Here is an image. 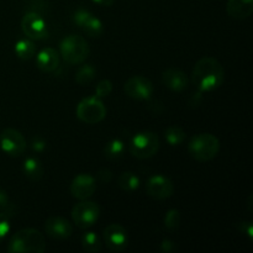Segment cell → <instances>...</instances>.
I'll return each instance as SVG.
<instances>
[{"mask_svg":"<svg viewBox=\"0 0 253 253\" xmlns=\"http://www.w3.org/2000/svg\"><path fill=\"white\" fill-rule=\"evenodd\" d=\"M192 79L200 93L212 91L224 83L225 69L214 57H203L193 68Z\"/></svg>","mask_w":253,"mask_h":253,"instance_id":"1","label":"cell"},{"mask_svg":"<svg viewBox=\"0 0 253 253\" xmlns=\"http://www.w3.org/2000/svg\"><path fill=\"white\" fill-rule=\"evenodd\" d=\"M46 250V240L42 232L36 229H22L15 232L9 240L7 252L11 253H42Z\"/></svg>","mask_w":253,"mask_h":253,"instance_id":"2","label":"cell"},{"mask_svg":"<svg viewBox=\"0 0 253 253\" xmlns=\"http://www.w3.org/2000/svg\"><path fill=\"white\" fill-rule=\"evenodd\" d=\"M220 141L209 132L198 133L188 143V152L198 162H208L219 155Z\"/></svg>","mask_w":253,"mask_h":253,"instance_id":"3","label":"cell"},{"mask_svg":"<svg viewBox=\"0 0 253 253\" xmlns=\"http://www.w3.org/2000/svg\"><path fill=\"white\" fill-rule=\"evenodd\" d=\"M59 52L61 56L67 63L69 64H81L88 58L90 53V48L83 36L79 35H68L62 40L59 44Z\"/></svg>","mask_w":253,"mask_h":253,"instance_id":"4","label":"cell"},{"mask_svg":"<svg viewBox=\"0 0 253 253\" xmlns=\"http://www.w3.org/2000/svg\"><path fill=\"white\" fill-rule=\"evenodd\" d=\"M160 150V138L155 132L142 131L136 133L130 142V152L138 160H148Z\"/></svg>","mask_w":253,"mask_h":253,"instance_id":"5","label":"cell"},{"mask_svg":"<svg viewBox=\"0 0 253 253\" xmlns=\"http://www.w3.org/2000/svg\"><path fill=\"white\" fill-rule=\"evenodd\" d=\"M106 116V108L100 98L90 96L79 101L77 106V118L83 123L93 125L103 121Z\"/></svg>","mask_w":253,"mask_h":253,"instance_id":"6","label":"cell"},{"mask_svg":"<svg viewBox=\"0 0 253 253\" xmlns=\"http://www.w3.org/2000/svg\"><path fill=\"white\" fill-rule=\"evenodd\" d=\"M100 216V208L95 202L81 200L72 209V220L79 229H89L98 221Z\"/></svg>","mask_w":253,"mask_h":253,"instance_id":"7","label":"cell"},{"mask_svg":"<svg viewBox=\"0 0 253 253\" xmlns=\"http://www.w3.org/2000/svg\"><path fill=\"white\" fill-rule=\"evenodd\" d=\"M0 147L11 157H20L27 148L25 137L15 128H4L0 133Z\"/></svg>","mask_w":253,"mask_h":253,"instance_id":"8","label":"cell"},{"mask_svg":"<svg viewBox=\"0 0 253 253\" xmlns=\"http://www.w3.org/2000/svg\"><path fill=\"white\" fill-rule=\"evenodd\" d=\"M124 91L126 95L135 100H148L152 98L155 91L153 84L147 77L135 76L128 78L124 84Z\"/></svg>","mask_w":253,"mask_h":253,"instance_id":"9","label":"cell"},{"mask_svg":"<svg viewBox=\"0 0 253 253\" xmlns=\"http://www.w3.org/2000/svg\"><path fill=\"white\" fill-rule=\"evenodd\" d=\"M21 30L30 40L40 41V40L47 39L48 36V30H47L43 16L36 12H26L24 15L21 20Z\"/></svg>","mask_w":253,"mask_h":253,"instance_id":"10","label":"cell"},{"mask_svg":"<svg viewBox=\"0 0 253 253\" xmlns=\"http://www.w3.org/2000/svg\"><path fill=\"white\" fill-rule=\"evenodd\" d=\"M146 193L151 198L157 200H166L170 198L174 193V184L169 178L165 175L156 174L147 179L145 184Z\"/></svg>","mask_w":253,"mask_h":253,"instance_id":"11","label":"cell"},{"mask_svg":"<svg viewBox=\"0 0 253 253\" xmlns=\"http://www.w3.org/2000/svg\"><path fill=\"white\" fill-rule=\"evenodd\" d=\"M103 239L105 246L113 252H121L127 247L128 235L125 227L119 224H110L104 229Z\"/></svg>","mask_w":253,"mask_h":253,"instance_id":"12","label":"cell"},{"mask_svg":"<svg viewBox=\"0 0 253 253\" xmlns=\"http://www.w3.org/2000/svg\"><path fill=\"white\" fill-rule=\"evenodd\" d=\"M69 190L73 198L78 200H85L95 193L96 179L89 173H81L73 178Z\"/></svg>","mask_w":253,"mask_h":253,"instance_id":"13","label":"cell"},{"mask_svg":"<svg viewBox=\"0 0 253 253\" xmlns=\"http://www.w3.org/2000/svg\"><path fill=\"white\" fill-rule=\"evenodd\" d=\"M44 232L54 240L69 239L73 234V226L67 219L61 216L48 217L44 222Z\"/></svg>","mask_w":253,"mask_h":253,"instance_id":"14","label":"cell"},{"mask_svg":"<svg viewBox=\"0 0 253 253\" xmlns=\"http://www.w3.org/2000/svg\"><path fill=\"white\" fill-rule=\"evenodd\" d=\"M162 82L169 90L180 93L185 90L189 84L187 74L177 68H168L162 73Z\"/></svg>","mask_w":253,"mask_h":253,"instance_id":"15","label":"cell"},{"mask_svg":"<svg viewBox=\"0 0 253 253\" xmlns=\"http://www.w3.org/2000/svg\"><path fill=\"white\" fill-rule=\"evenodd\" d=\"M36 64L42 72H46V73L54 72L59 66L58 52L51 47L42 48L36 56Z\"/></svg>","mask_w":253,"mask_h":253,"instance_id":"16","label":"cell"},{"mask_svg":"<svg viewBox=\"0 0 253 253\" xmlns=\"http://www.w3.org/2000/svg\"><path fill=\"white\" fill-rule=\"evenodd\" d=\"M226 11L227 15L235 20L247 19L253 12V0H229Z\"/></svg>","mask_w":253,"mask_h":253,"instance_id":"17","label":"cell"},{"mask_svg":"<svg viewBox=\"0 0 253 253\" xmlns=\"http://www.w3.org/2000/svg\"><path fill=\"white\" fill-rule=\"evenodd\" d=\"M22 172H24L25 177L31 182H39L43 177V166L41 165L37 158L29 157L24 161L22 165Z\"/></svg>","mask_w":253,"mask_h":253,"instance_id":"18","label":"cell"},{"mask_svg":"<svg viewBox=\"0 0 253 253\" xmlns=\"http://www.w3.org/2000/svg\"><path fill=\"white\" fill-rule=\"evenodd\" d=\"M15 53L22 61H30L36 54V46L31 40H19L15 43Z\"/></svg>","mask_w":253,"mask_h":253,"instance_id":"19","label":"cell"},{"mask_svg":"<svg viewBox=\"0 0 253 253\" xmlns=\"http://www.w3.org/2000/svg\"><path fill=\"white\" fill-rule=\"evenodd\" d=\"M81 242L83 249L88 252L96 253L101 251V249H103V241H101V239L98 236L96 232H84V234L82 235Z\"/></svg>","mask_w":253,"mask_h":253,"instance_id":"20","label":"cell"},{"mask_svg":"<svg viewBox=\"0 0 253 253\" xmlns=\"http://www.w3.org/2000/svg\"><path fill=\"white\" fill-rule=\"evenodd\" d=\"M124 152H125V143L120 138H114V140L109 141L104 147V156L110 161L121 158Z\"/></svg>","mask_w":253,"mask_h":253,"instance_id":"21","label":"cell"},{"mask_svg":"<svg viewBox=\"0 0 253 253\" xmlns=\"http://www.w3.org/2000/svg\"><path fill=\"white\" fill-rule=\"evenodd\" d=\"M140 184V178L132 172H124L118 177L119 188L125 192H135L138 189Z\"/></svg>","mask_w":253,"mask_h":253,"instance_id":"22","label":"cell"},{"mask_svg":"<svg viewBox=\"0 0 253 253\" xmlns=\"http://www.w3.org/2000/svg\"><path fill=\"white\" fill-rule=\"evenodd\" d=\"M165 138L170 146H179L187 140V133L180 126L170 125L165 130Z\"/></svg>","mask_w":253,"mask_h":253,"instance_id":"23","label":"cell"},{"mask_svg":"<svg viewBox=\"0 0 253 253\" xmlns=\"http://www.w3.org/2000/svg\"><path fill=\"white\" fill-rule=\"evenodd\" d=\"M96 74V68L93 66V64H83L78 68L77 71L76 77H74V81H76L77 84L79 85H88L89 83L94 81Z\"/></svg>","mask_w":253,"mask_h":253,"instance_id":"24","label":"cell"},{"mask_svg":"<svg viewBox=\"0 0 253 253\" xmlns=\"http://www.w3.org/2000/svg\"><path fill=\"white\" fill-rule=\"evenodd\" d=\"M82 29H83V31L85 32L89 37H99L104 31L103 22H101L98 17L93 16V15L84 22Z\"/></svg>","mask_w":253,"mask_h":253,"instance_id":"25","label":"cell"},{"mask_svg":"<svg viewBox=\"0 0 253 253\" xmlns=\"http://www.w3.org/2000/svg\"><path fill=\"white\" fill-rule=\"evenodd\" d=\"M180 221H182V215H180L179 210L170 209L166 212L163 224L168 231H177L180 226Z\"/></svg>","mask_w":253,"mask_h":253,"instance_id":"26","label":"cell"},{"mask_svg":"<svg viewBox=\"0 0 253 253\" xmlns=\"http://www.w3.org/2000/svg\"><path fill=\"white\" fill-rule=\"evenodd\" d=\"M0 211L5 212L10 217L16 214V205L10 199L9 194L0 188Z\"/></svg>","mask_w":253,"mask_h":253,"instance_id":"27","label":"cell"},{"mask_svg":"<svg viewBox=\"0 0 253 253\" xmlns=\"http://www.w3.org/2000/svg\"><path fill=\"white\" fill-rule=\"evenodd\" d=\"M26 9V12H36L43 16L48 11V2L47 0H27Z\"/></svg>","mask_w":253,"mask_h":253,"instance_id":"28","label":"cell"},{"mask_svg":"<svg viewBox=\"0 0 253 253\" xmlns=\"http://www.w3.org/2000/svg\"><path fill=\"white\" fill-rule=\"evenodd\" d=\"M113 91V83L108 79H103L98 83L95 88V96L98 98H106V96L110 95V93Z\"/></svg>","mask_w":253,"mask_h":253,"instance_id":"29","label":"cell"},{"mask_svg":"<svg viewBox=\"0 0 253 253\" xmlns=\"http://www.w3.org/2000/svg\"><path fill=\"white\" fill-rule=\"evenodd\" d=\"M11 225H10V216L5 212L0 211V242L4 241L5 237L10 232Z\"/></svg>","mask_w":253,"mask_h":253,"instance_id":"30","label":"cell"},{"mask_svg":"<svg viewBox=\"0 0 253 253\" xmlns=\"http://www.w3.org/2000/svg\"><path fill=\"white\" fill-rule=\"evenodd\" d=\"M91 16L90 12L88 11V10L85 9H78L76 12L73 14V16H72V19H73V21L76 22L77 25H78L79 27H82L84 25V22L86 21V20L89 19V17Z\"/></svg>","mask_w":253,"mask_h":253,"instance_id":"31","label":"cell"},{"mask_svg":"<svg viewBox=\"0 0 253 253\" xmlns=\"http://www.w3.org/2000/svg\"><path fill=\"white\" fill-rule=\"evenodd\" d=\"M96 178H98L99 182L103 183V184H108V183H110L111 179H113V173H111V170L108 169V168H103V169H100L98 172Z\"/></svg>","mask_w":253,"mask_h":253,"instance_id":"32","label":"cell"},{"mask_svg":"<svg viewBox=\"0 0 253 253\" xmlns=\"http://www.w3.org/2000/svg\"><path fill=\"white\" fill-rule=\"evenodd\" d=\"M47 143L43 138L41 137H35L31 142V148L35 152H42V151L46 150Z\"/></svg>","mask_w":253,"mask_h":253,"instance_id":"33","label":"cell"},{"mask_svg":"<svg viewBox=\"0 0 253 253\" xmlns=\"http://www.w3.org/2000/svg\"><path fill=\"white\" fill-rule=\"evenodd\" d=\"M237 229L240 230V232H244L249 236V239H253V229H252V222L251 221H244L240 222L237 225Z\"/></svg>","mask_w":253,"mask_h":253,"instance_id":"34","label":"cell"},{"mask_svg":"<svg viewBox=\"0 0 253 253\" xmlns=\"http://www.w3.org/2000/svg\"><path fill=\"white\" fill-rule=\"evenodd\" d=\"M160 247H161V251H163L166 253H170L175 250L174 242L170 241V240H163V241L161 242Z\"/></svg>","mask_w":253,"mask_h":253,"instance_id":"35","label":"cell"},{"mask_svg":"<svg viewBox=\"0 0 253 253\" xmlns=\"http://www.w3.org/2000/svg\"><path fill=\"white\" fill-rule=\"evenodd\" d=\"M91 1L95 2V4H98V5H100V6L109 7L114 4V1H115V0H91Z\"/></svg>","mask_w":253,"mask_h":253,"instance_id":"36","label":"cell"}]
</instances>
